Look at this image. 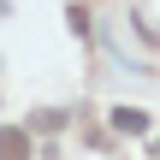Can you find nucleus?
<instances>
[{"instance_id": "obj_1", "label": "nucleus", "mask_w": 160, "mask_h": 160, "mask_svg": "<svg viewBox=\"0 0 160 160\" xmlns=\"http://www.w3.org/2000/svg\"><path fill=\"white\" fill-rule=\"evenodd\" d=\"M0 160H30V131L6 125V131H0Z\"/></svg>"}, {"instance_id": "obj_2", "label": "nucleus", "mask_w": 160, "mask_h": 160, "mask_svg": "<svg viewBox=\"0 0 160 160\" xmlns=\"http://www.w3.org/2000/svg\"><path fill=\"white\" fill-rule=\"evenodd\" d=\"M113 131H131V137H137V131H148V113H142V107H119V113H113Z\"/></svg>"}, {"instance_id": "obj_3", "label": "nucleus", "mask_w": 160, "mask_h": 160, "mask_svg": "<svg viewBox=\"0 0 160 160\" xmlns=\"http://www.w3.org/2000/svg\"><path fill=\"white\" fill-rule=\"evenodd\" d=\"M154 154H160V142H154Z\"/></svg>"}]
</instances>
